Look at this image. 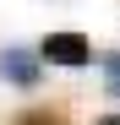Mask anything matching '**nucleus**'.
I'll return each mask as SVG.
<instances>
[{
	"instance_id": "nucleus-5",
	"label": "nucleus",
	"mask_w": 120,
	"mask_h": 125,
	"mask_svg": "<svg viewBox=\"0 0 120 125\" xmlns=\"http://www.w3.org/2000/svg\"><path fill=\"white\" fill-rule=\"evenodd\" d=\"M98 125H120V114H104V120H98Z\"/></svg>"
},
{
	"instance_id": "nucleus-1",
	"label": "nucleus",
	"mask_w": 120,
	"mask_h": 125,
	"mask_svg": "<svg viewBox=\"0 0 120 125\" xmlns=\"http://www.w3.org/2000/svg\"><path fill=\"white\" fill-rule=\"evenodd\" d=\"M38 54L49 60V65H66V71H76V65H87L93 60V44L82 33H49L44 44H38Z\"/></svg>"
},
{
	"instance_id": "nucleus-4",
	"label": "nucleus",
	"mask_w": 120,
	"mask_h": 125,
	"mask_svg": "<svg viewBox=\"0 0 120 125\" xmlns=\"http://www.w3.org/2000/svg\"><path fill=\"white\" fill-rule=\"evenodd\" d=\"M22 125H60V114H49V109H38V114H22Z\"/></svg>"
},
{
	"instance_id": "nucleus-3",
	"label": "nucleus",
	"mask_w": 120,
	"mask_h": 125,
	"mask_svg": "<svg viewBox=\"0 0 120 125\" xmlns=\"http://www.w3.org/2000/svg\"><path fill=\"white\" fill-rule=\"evenodd\" d=\"M104 76H109V98H120V54L104 60Z\"/></svg>"
},
{
	"instance_id": "nucleus-2",
	"label": "nucleus",
	"mask_w": 120,
	"mask_h": 125,
	"mask_svg": "<svg viewBox=\"0 0 120 125\" xmlns=\"http://www.w3.org/2000/svg\"><path fill=\"white\" fill-rule=\"evenodd\" d=\"M0 76H6L11 87H33V82H38V60L27 49H6V54H0Z\"/></svg>"
}]
</instances>
